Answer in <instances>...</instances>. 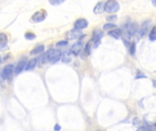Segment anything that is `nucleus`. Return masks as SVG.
<instances>
[{
    "label": "nucleus",
    "instance_id": "obj_1",
    "mask_svg": "<svg viewBox=\"0 0 156 131\" xmlns=\"http://www.w3.org/2000/svg\"><path fill=\"white\" fill-rule=\"evenodd\" d=\"M120 10V5L116 0H107L104 3V11L110 14L115 13Z\"/></svg>",
    "mask_w": 156,
    "mask_h": 131
},
{
    "label": "nucleus",
    "instance_id": "obj_2",
    "mask_svg": "<svg viewBox=\"0 0 156 131\" xmlns=\"http://www.w3.org/2000/svg\"><path fill=\"white\" fill-rule=\"evenodd\" d=\"M46 17H47V11L46 10H38L33 14V16H31V20L34 23H39V22H42L43 20H45Z\"/></svg>",
    "mask_w": 156,
    "mask_h": 131
},
{
    "label": "nucleus",
    "instance_id": "obj_3",
    "mask_svg": "<svg viewBox=\"0 0 156 131\" xmlns=\"http://www.w3.org/2000/svg\"><path fill=\"white\" fill-rule=\"evenodd\" d=\"M13 70H14V67L13 65L9 64L7 66H5L3 70H2V78L4 79H8L11 78L12 74H13Z\"/></svg>",
    "mask_w": 156,
    "mask_h": 131
},
{
    "label": "nucleus",
    "instance_id": "obj_4",
    "mask_svg": "<svg viewBox=\"0 0 156 131\" xmlns=\"http://www.w3.org/2000/svg\"><path fill=\"white\" fill-rule=\"evenodd\" d=\"M62 57V53L60 50H56V49H51V54H50V60L49 62L52 64L57 63L58 60H60Z\"/></svg>",
    "mask_w": 156,
    "mask_h": 131
},
{
    "label": "nucleus",
    "instance_id": "obj_5",
    "mask_svg": "<svg viewBox=\"0 0 156 131\" xmlns=\"http://www.w3.org/2000/svg\"><path fill=\"white\" fill-rule=\"evenodd\" d=\"M27 64V61L26 58L21 59V60L17 63V65L16 66V67H15V71H14L15 75H19V74L24 70V68H26Z\"/></svg>",
    "mask_w": 156,
    "mask_h": 131
},
{
    "label": "nucleus",
    "instance_id": "obj_6",
    "mask_svg": "<svg viewBox=\"0 0 156 131\" xmlns=\"http://www.w3.org/2000/svg\"><path fill=\"white\" fill-rule=\"evenodd\" d=\"M87 26H88V21L84 18H80V19L76 20L74 23V27L79 29V30L86 28Z\"/></svg>",
    "mask_w": 156,
    "mask_h": 131
},
{
    "label": "nucleus",
    "instance_id": "obj_7",
    "mask_svg": "<svg viewBox=\"0 0 156 131\" xmlns=\"http://www.w3.org/2000/svg\"><path fill=\"white\" fill-rule=\"evenodd\" d=\"M137 29H138L137 24H131V25L128 26V28L126 29L125 36H126L127 37H129V38H130V37H132V36L136 33Z\"/></svg>",
    "mask_w": 156,
    "mask_h": 131
},
{
    "label": "nucleus",
    "instance_id": "obj_8",
    "mask_svg": "<svg viewBox=\"0 0 156 131\" xmlns=\"http://www.w3.org/2000/svg\"><path fill=\"white\" fill-rule=\"evenodd\" d=\"M80 36H81V32H80V30H79V29H77V28H74V29L69 31L68 34H67V37H68V39H69V40L76 39V38H78Z\"/></svg>",
    "mask_w": 156,
    "mask_h": 131
},
{
    "label": "nucleus",
    "instance_id": "obj_9",
    "mask_svg": "<svg viewBox=\"0 0 156 131\" xmlns=\"http://www.w3.org/2000/svg\"><path fill=\"white\" fill-rule=\"evenodd\" d=\"M81 49H82V44H81L80 42H78V43H75V44L71 47L70 52H71L73 55L78 56V55L80 53Z\"/></svg>",
    "mask_w": 156,
    "mask_h": 131
},
{
    "label": "nucleus",
    "instance_id": "obj_10",
    "mask_svg": "<svg viewBox=\"0 0 156 131\" xmlns=\"http://www.w3.org/2000/svg\"><path fill=\"white\" fill-rule=\"evenodd\" d=\"M102 36H103V32L99 29H95L92 34V41H94V42L101 41Z\"/></svg>",
    "mask_w": 156,
    "mask_h": 131
},
{
    "label": "nucleus",
    "instance_id": "obj_11",
    "mask_svg": "<svg viewBox=\"0 0 156 131\" xmlns=\"http://www.w3.org/2000/svg\"><path fill=\"white\" fill-rule=\"evenodd\" d=\"M108 35L113 38L120 39L121 36H122V31H121V29H112L111 31H109Z\"/></svg>",
    "mask_w": 156,
    "mask_h": 131
},
{
    "label": "nucleus",
    "instance_id": "obj_12",
    "mask_svg": "<svg viewBox=\"0 0 156 131\" xmlns=\"http://www.w3.org/2000/svg\"><path fill=\"white\" fill-rule=\"evenodd\" d=\"M37 58L36 57V58H32L31 60H29L28 62H27V66H26V70H32V69H34L35 67H36V66H37Z\"/></svg>",
    "mask_w": 156,
    "mask_h": 131
},
{
    "label": "nucleus",
    "instance_id": "obj_13",
    "mask_svg": "<svg viewBox=\"0 0 156 131\" xmlns=\"http://www.w3.org/2000/svg\"><path fill=\"white\" fill-rule=\"evenodd\" d=\"M50 60V49L44 53V55L40 57V64H46Z\"/></svg>",
    "mask_w": 156,
    "mask_h": 131
},
{
    "label": "nucleus",
    "instance_id": "obj_14",
    "mask_svg": "<svg viewBox=\"0 0 156 131\" xmlns=\"http://www.w3.org/2000/svg\"><path fill=\"white\" fill-rule=\"evenodd\" d=\"M104 11V3L103 2H100L96 5V6L94 7L93 12L95 14H101Z\"/></svg>",
    "mask_w": 156,
    "mask_h": 131
},
{
    "label": "nucleus",
    "instance_id": "obj_15",
    "mask_svg": "<svg viewBox=\"0 0 156 131\" xmlns=\"http://www.w3.org/2000/svg\"><path fill=\"white\" fill-rule=\"evenodd\" d=\"M149 26H150V23H149L148 21L144 22V23L142 25V27H141V29H140V36H144L147 33L148 28H149Z\"/></svg>",
    "mask_w": 156,
    "mask_h": 131
},
{
    "label": "nucleus",
    "instance_id": "obj_16",
    "mask_svg": "<svg viewBox=\"0 0 156 131\" xmlns=\"http://www.w3.org/2000/svg\"><path fill=\"white\" fill-rule=\"evenodd\" d=\"M44 46L43 45H39L37 46V47H35L34 49H32V51L30 52L31 55H37V54H40L44 51Z\"/></svg>",
    "mask_w": 156,
    "mask_h": 131
},
{
    "label": "nucleus",
    "instance_id": "obj_17",
    "mask_svg": "<svg viewBox=\"0 0 156 131\" xmlns=\"http://www.w3.org/2000/svg\"><path fill=\"white\" fill-rule=\"evenodd\" d=\"M72 53L70 52V50H68L67 52H65L64 53V55H63V57H61L62 58V61L64 62V63H69V62H70L71 61V55Z\"/></svg>",
    "mask_w": 156,
    "mask_h": 131
},
{
    "label": "nucleus",
    "instance_id": "obj_18",
    "mask_svg": "<svg viewBox=\"0 0 156 131\" xmlns=\"http://www.w3.org/2000/svg\"><path fill=\"white\" fill-rule=\"evenodd\" d=\"M7 43V36L4 33H0V47H3Z\"/></svg>",
    "mask_w": 156,
    "mask_h": 131
},
{
    "label": "nucleus",
    "instance_id": "obj_19",
    "mask_svg": "<svg viewBox=\"0 0 156 131\" xmlns=\"http://www.w3.org/2000/svg\"><path fill=\"white\" fill-rule=\"evenodd\" d=\"M149 38H150L151 41H154V40H156V26H154V27L151 30L150 35H149Z\"/></svg>",
    "mask_w": 156,
    "mask_h": 131
},
{
    "label": "nucleus",
    "instance_id": "obj_20",
    "mask_svg": "<svg viewBox=\"0 0 156 131\" xmlns=\"http://www.w3.org/2000/svg\"><path fill=\"white\" fill-rule=\"evenodd\" d=\"M25 38L26 39H28V40H33L36 38V35L32 32H27L25 34Z\"/></svg>",
    "mask_w": 156,
    "mask_h": 131
},
{
    "label": "nucleus",
    "instance_id": "obj_21",
    "mask_svg": "<svg viewBox=\"0 0 156 131\" xmlns=\"http://www.w3.org/2000/svg\"><path fill=\"white\" fill-rule=\"evenodd\" d=\"M115 27H117V26L115 25V24H113V23H107V24H105L104 26H103V29L104 30H107V29H112V28H115Z\"/></svg>",
    "mask_w": 156,
    "mask_h": 131
},
{
    "label": "nucleus",
    "instance_id": "obj_22",
    "mask_svg": "<svg viewBox=\"0 0 156 131\" xmlns=\"http://www.w3.org/2000/svg\"><path fill=\"white\" fill-rule=\"evenodd\" d=\"M48 2L52 5H60L63 2H65V0H48Z\"/></svg>",
    "mask_w": 156,
    "mask_h": 131
},
{
    "label": "nucleus",
    "instance_id": "obj_23",
    "mask_svg": "<svg viewBox=\"0 0 156 131\" xmlns=\"http://www.w3.org/2000/svg\"><path fill=\"white\" fill-rule=\"evenodd\" d=\"M85 51H86V54L89 56L90 55V41L88 42V44L86 45V47H85Z\"/></svg>",
    "mask_w": 156,
    "mask_h": 131
},
{
    "label": "nucleus",
    "instance_id": "obj_24",
    "mask_svg": "<svg viewBox=\"0 0 156 131\" xmlns=\"http://www.w3.org/2000/svg\"><path fill=\"white\" fill-rule=\"evenodd\" d=\"M135 47H136L135 43H132V45L130 47V53H131V55H134V53H135Z\"/></svg>",
    "mask_w": 156,
    "mask_h": 131
},
{
    "label": "nucleus",
    "instance_id": "obj_25",
    "mask_svg": "<svg viewBox=\"0 0 156 131\" xmlns=\"http://www.w3.org/2000/svg\"><path fill=\"white\" fill-rule=\"evenodd\" d=\"M117 19V16H115V15H112V16H109L108 17H107V20L109 21V22H113V21H115Z\"/></svg>",
    "mask_w": 156,
    "mask_h": 131
},
{
    "label": "nucleus",
    "instance_id": "obj_26",
    "mask_svg": "<svg viewBox=\"0 0 156 131\" xmlns=\"http://www.w3.org/2000/svg\"><path fill=\"white\" fill-rule=\"evenodd\" d=\"M68 45V41H65V40H62V41H59L57 43V47H65Z\"/></svg>",
    "mask_w": 156,
    "mask_h": 131
},
{
    "label": "nucleus",
    "instance_id": "obj_27",
    "mask_svg": "<svg viewBox=\"0 0 156 131\" xmlns=\"http://www.w3.org/2000/svg\"><path fill=\"white\" fill-rule=\"evenodd\" d=\"M137 131H155V130H154V129H147V128H145V127H140Z\"/></svg>",
    "mask_w": 156,
    "mask_h": 131
},
{
    "label": "nucleus",
    "instance_id": "obj_28",
    "mask_svg": "<svg viewBox=\"0 0 156 131\" xmlns=\"http://www.w3.org/2000/svg\"><path fill=\"white\" fill-rule=\"evenodd\" d=\"M60 129H61V128H60V126H59V125H58V124L54 127V130L55 131H59L60 130Z\"/></svg>",
    "mask_w": 156,
    "mask_h": 131
},
{
    "label": "nucleus",
    "instance_id": "obj_29",
    "mask_svg": "<svg viewBox=\"0 0 156 131\" xmlns=\"http://www.w3.org/2000/svg\"><path fill=\"white\" fill-rule=\"evenodd\" d=\"M152 3L154 6H156V0H152Z\"/></svg>",
    "mask_w": 156,
    "mask_h": 131
},
{
    "label": "nucleus",
    "instance_id": "obj_30",
    "mask_svg": "<svg viewBox=\"0 0 156 131\" xmlns=\"http://www.w3.org/2000/svg\"><path fill=\"white\" fill-rule=\"evenodd\" d=\"M154 87H156V82L154 80Z\"/></svg>",
    "mask_w": 156,
    "mask_h": 131
},
{
    "label": "nucleus",
    "instance_id": "obj_31",
    "mask_svg": "<svg viewBox=\"0 0 156 131\" xmlns=\"http://www.w3.org/2000/svg\"><path fill=\"white\" fill-rule=\"evenodd\" d=\"M1 63H2V57H0V64H1Z\"/></svg>",
    "mask_w": 156,
    "mask_h": 131
},
{
    "label": "nucleus",
    "instance_id": "obj_32",
    "mask_svg": "<svg viewBox=\"0 0 156 131\" xmlns=\"http://www.w3.org/2000/svg\"><path fill=\"white\" fill-rule=\"evenodd\" d=\"M154 126H155V128H156V123H155V125H154Z\"/></svg>",
    "mask_w": 156,
    "mask_h": 131
}]
</instances>
